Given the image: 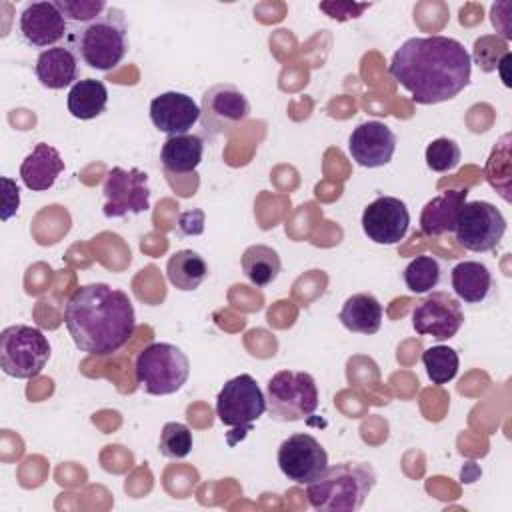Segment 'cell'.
<instances>
[{"label": "cell", "mask_w": 512, "mask_h": 512, "mask_svg": "<svg viewBox=\"0 0 512 512\" xmlns=\"http://www.w3.org/2000/svg\"><path fill=\"white\" fill-rule=\"evenodd\" d=\"M204 158V140L196 134L168 136L160 150V162L164 170L172 174L194 172Z\"/></svg>", "instance_id": "cell-23"}, {"label": "cell", "mask_w": 512, "mask_h": 512, "mask_svg": "<svg viewBox=\"0 0 512 512\" xmlns=\"http://www.w3.org/2000/svg\"><path fill=\"white\" fill-rule=\"evenodd\" d=\"M178 228L182 234L190 236V234H200L204 230V212L194 208L190 212H184L180 214V220H178Z\"/></svg>", "instance_id": "cell-35"}, {"label": "cell", "mask_w": 512, "mask_h": 512, "mask_svg": "<svg viewBox=\"0 0 512 512\" xmlns=\"http://www.w3.org/2000/svg\"><path fill=\"white\" fill-rule=\"evenodd\" d=\"M62 172L64 160L60 152L46 142H38L20 164V178L32 192H44L52 188Z\"/></svg>", "instance_id": "cell-20"}, {"label": "cell", "mask_w": 512, "mask_h": 512, "mask_svg": "<svg viewBox=\"0 0 512 512\" xmlns=\"http://www.w3.org/2000/svg\"><path fill=\"white\" fill-rule=\"evenodd\" d=\"M192 430L182 422H166L160 432L158 452L170 460H182L192 452Z\"/></svg>", "instance_id": "cell-29"}, {"label": "cell", "mask_w": 512, "mask_h": 512, "mask_svg": "<svg viewBox=\"0 0 512 512\" xmlns=\"http://www.w3.org/2000/svg\"><path fill=\"white\" fill-rule=\"evenodd\" d=\"M376 486V472L366 462H340L328 466L306 484V496L318 512H356Z\"/></svg>", "instance_id": "cell-3"}, {"label": "cell", "mask_w": 512, "mask_h": 512, "mask_svg": "<svg viewBox=\"0 0 512 512\" xmlns=\"http://www.w3.org/2000/svg\"><path fill=\"white\" fill-rule=\"evenodd\" d=\"M38 82L48 90H62L78 82V56L70 46H52L42 50L34 64Z\"/></svg>", "instance_id": "cell-18"}, {"label": "cell", "mask_w": 512, "mask_h": 512, "mask_svg": "<svg viewBox=\"0 0 512 512\" xmlns=\"http://www.w3.org/2000/svg\"><path fill=\"white\" fill-rule=\"evenodd\" d=\"M424 160H426V166H428L432 172L444 174V172L454 170V168L460 164L462 152H460V146H458L452 138L440 136V138L432 140V142L426 146Z\"/></svg>", "instance_id": "cell-30"}, {"label": "cell", "mask_w": 512, "mask_h": 512, "mask_svg": "<svg viewBox=\"0 0 512 512\" xmlns=\"http://www.w3.org/2000/svg\"><path fill=\"white\" fill-rule=\"evenodd\" d=\"M410 226L408 206L396 196H378L362 212V230L374 244H398Z\"/></svg>", "instance_id": "cell-14"}, {"label": "cell", "mask_w": 512, "mask_h": 512, "mask_svg": "<svg viewBox=\"0 0 512 512\" xmlns=\"http://www.w3.org/2000/svg\"><path fill=\"white\" fill-rule=\"evenodd\" d=\"M506 40L502 38H496V36H482L474 42V58L478 62V66L484 70V72H492L498 68V64L502 62L504 56H508L510 52L506 54H494V48L502 46Z\"/></svg>", "instance_id": "cell-32"}, {"label": "cell", "mask_w": 512, "mask_h": 512, "mask_svg": "<svg viewBox=\"0 0 512 512\" xmlns=\"http://www.w3.org/2000/svg\"><path fill=\"white\" fill-rule=\"evenodd\" d=\"M134 376L146 394L168 396L186 384L190 376V360L176 344L152 342L138 352Z\"/></svg>", "instance_id": "cell-5"}, {"label": "cell", "mask_w": 512, "mask_h": 512, "mask_svg": "<svg viewBox=\"0 0 512 512\" xmlns=\"http://www.w3.org/2000/svg\"><path fill=\"white\" fill-rule=\"evenodd\" d=\"M338 320L350 332L376 334L382 326V304L370 292L352 294L346 298Z\"/></svg>", "instance_id": "cell-22"}, {"label": "cell", "mask_w": 512, "mask_h": 512, "mask_svg": "<svg viewBox=\"0 0 512 512\" xmlns=\"http://www.w3.org/2000/svg\"><path fill=\"white\" fill-rule=\"evenodd\" d=\"M208 276V264L196 250H178L166 262L168 282L182 292L196 290Z\"/></svg>", "instance_id": "cell-25"}, {"label": "cell", "mask_w": 512, "mask_h": 512, "mask_svg": "<svg viewBox=\"0 0 512 512\" xmlns=\"http://www.w3.org/2000/svg\"><path fill=\"white\" fill-rule=\"evenodd\" d=\"M422 364H424L426 374L432 380V384L442 386L456 378L458 368H460V358L454 348L438 344V346H430L422 352Z\"/></svg>", "instance_id": "cell-28"}, {"label": "cell", "mask_w": 512, "mask_h": 512, "mask_svg": "<svg viewBox=\"0 0 512 512\" xmlns=\"http://www.w3.org/2000/svg\"><path fill=\"white\" fill-rule=\"evenodd\" d=\"M108 104V88L102 80L84 78L78 80L66 98V106L70 116L78 120H92L98 118Z\"/></svg>", "instance_id": "cell-24"}, {"label": "cell", "mask_w": 512, "mask_h": 512, "mask_svg": "<svg viewBox=\"0 0 512 512\" xmlns=\"http://www.w3.org/2000/svg\"><path fill=\"white\" fill-rule=\"evenodd\" d=\"M240 266L244 276L258 288H264L272 284L280 270H282V260L280 254L266 244H252L242 252Z\"/></svg>", "instance_id": "cell-26"}, {"label": "cell", "mask_w": 512, "mask_h": 512, "mask_svg": "<svg viewBox=\"0 0 512 512\" xmlns=\"http://www.w3.org/2000/svg\"><path fill=\"white\" fill-rule=\"evenodd\" d=\"M104 216L124 218L128 214H142L150 208L148 174L140 168L114 166L104 178Z\"/></svg>", "instance_id": "cell-11"}, {"label": "cell", "mask_w": 512, "mask_h": 512, "mask_svg": "<svg viewBox=\"0 0 512 512\" xmlns=\"http://www.w3.org/2000/svg\"><path fill=\"white\" fill-rule=\"evenodd\" d=\"M266 412V394L250 374L230 378L216 396V416L236 436L230 446L242 440L254 422Z\"/></svg>", "instance_id": "cell-8"}, {"label": "cell", "mask_w": 512, "mask_h": 512, "mask_svg": "<svg viewBox=\"0 0 512 512\" xmlns=\"http://www.w3.org/2000/svg\"><path fill=\"white\" fill-rule=\"evenodd\" d=\"M18 32L28 46L46 50L70 34L68 22L54 2L26 4L18 14Z\"/></svg>", "instance_id": "cell-15"}, {"label": "cell", "mask_w": 512, "mask_h": 512, "mask_svg": "<svg viewBox=\"0 0 512 512\" xmlns=\"http://www.w3.org/2000/svg\"><path fill=\"white\" fill-rule=\"evenodd\" d=\"M468 198V188L444 190L426 202L420 214V230L426 236H442L454 232L460 208Z\"/></svg>", "instance_id": "cell-21"}, {"label": "cell", "mask_w": 512, "mask_h": 512, "mask_svg": "<svg viewBox=\"0 0 512 512\" xmlns=\"http://www.w3.org/2000/svg\"><path fill=\"white\" fill-rule=\"evenodd\" d=\"M450 282L456 298L472 306L488 302L496 288L490 268L476 260L458 262L450 272Z\"/></svg>", "instance_id": "cell-19"}, {"label": "cell", "mask_w": 512, "mask_h": 512, "mask_svg": "<svg viewBox=\"0 0 512 512\" xmlns=\"http://www.w3.org/2000/svg\"><path fill=\"white\" fill-rule=\"evenodd\" d=\"M70 48L88 68L108 72L116 68L128 52V22L120 8L108 6L96 20L70 30Z\"/></svg>", "instance_id": "cell-4"}, {"label": "cell", "mask_w": 512, "mask_h": 512, "mask_svg": "<svg viewBox=\"0 0 512 512\" xmlns=\"http://www.w3.org/2000/svg\"><path fill=\"white\" fill-rule=\"evenodd\" d=\"M0 182H2V210H0V216H2V220H8L20 208V190H18L16 182L8 176H2Z\"/></svg>", "instance_id": "cell-34"}, {"label": "cell", "mask_w": 512, "mask_h": 512, "mask_svg": "<svg viewBox=\"0 0 512 512\" xmlns=\"http://www.w3.org/2000/svg\"><path fill=\"white\" fill-rule=\"evenodd\" d=\"M250 116V102L246 94L230 84H214L202 94L200 102V124L204 136H220L244 124Z\"/></svg>", "instance_id": "cell-10"}, {"label": "cell", "mask_w": 512, "mask_h": 512, "mask_svg": "<svg viewBox=\"0 0 512 512\" xmlns=\"http://www.w3.org/2000/svg\"><path fill=\"white\" fill-rule=\"evenodd\" d=\"M372 4H356V2H320V10L326 12L330 18L334 20H350V18H358L364 10H368Z\"/></svg>", "instance_id": "cell-33"}, {"label": "cell", "mask_w": 512, "mask_h": 512, "mask_svg": "<svg viewBox=\"0 0 512 512\" xmlns=\"http://www.w3.org/2000/svg\"><path fill=\"white\" fill-rule=\"evenodd\" d=\"M50 354V342L36 326L12 324L0 332V368L6 376L18 380L38 376Z\"/></svg>", "instance_id": "cell-6"}, {"label": "cell", "mask_w": 512, "mask_h": 512, "mask_svg": "<svg viewBox=\"0 0 512 512\" xmlns=\"http://www.w3.org/2000/svg\"><path fill=\"white\" fill-rule=\"evenodd\" d=\"M150 120L166 136L190 134L200 120V106L184 92H162L150 100Z\"/></svg>", "instance_id": "cell-17"}, {"label": "cell", "mask_w": 512, "mask_h": 512, "mask_svg": "<svg viewBox=\"0 0 512 512\" xmlns=\"http://www.w3.org/2000/svg\"><path fill=\"white\" fill-rule=\"evenodd\" d=\"M396 152V134L380 120H366L358 124L348 138V154L358 166L380 168L386 166Z\"/></svg>", "instance_id": "cell-16"}, {"label": "cell", "mask_w": 512, "mask_h": 512, "mask_svg": "<svg viewBox=\"0 0 512 512\" xmlns=\"http://www.w3.org/2000/svg\"><path fill=\"white\" fill-rule=\"evenodd\" d=\"M64 324L80 352L108 356L134 336L136 312L124 290L94 282L76 288L68 296Z\"/></svg>", "instance_id": "cell-2"}, {"label": "cell", "mask_w": 512, "mask_h": 512, "mask_svg": "<svg viewBox=\"0 0 512 512\" xmlns=\"http://www.w3.org/2000/svg\"><path fill=\"white\" fill-rule=\"evenodd\" d=\"M464 324V312L458 302L448 292L432 290L412 310V328L422 336H432L434 340H448Z\"/></svg>", "instance_id": "cell-13"}, {"label": "cell", "mask_w": 512, "mask_h": 512, "mask_svg": "<svg viewBox=\"0 0 512 512\" xmlns=\"http://www.w3.org/2000/svg\"><path fill=\"white\" fill-rule=\"evenodd\" d=\"M402 278L406 288L414 294L432 292L442 282V264L434 256L420 254L406 264Z\"/></svg>", "instance_id": "cell-27"}, {"label": "cell", "mask_w": 512, "mask_h": 512, "mask_svg": "<svg viewBox=\"0 0 512 512\" xmlns=\"http://www.w3.org/2000/svg\"><path fill=\"white\" fill-rule=\"evenodd\" d=\"M278 468L294 484H310L328 468L324 446L310 434L298 432L278 446Z\"/></svg>", "instance_id": "cell-12"}, {"label": "cell", "mask_w": 512, "mask_h": 512, "mask_svg": "<svg viewBox=\"0 0 512 512\" xmlns=\"http://www.w3.org/2000/svg\"><path fill=\"white\" fill-rule=\"evenodd\" d=\"M318 408V386L312 374L280 370L266 386V410L272 420L296 422L312 416Z\"/></svg>", "instance_id": "cell-7"}, {"label": "cell", "mask_w": 512, "mask_h": 512, "mask_svg": "<svg viewBox=\"0 0 512 512\" xmlns=\"http://www.w3.org/2000/svg\"><path fill=\"white\" fill-rule=\"evenodd\" d=\"M390 76L416 104H440L456 98L472 76V56L450 36L408 38L392 56Z\"/></svg>", "instance_id": "cell-1"}, {"label": "cell", "mask_w": 512, "mask_h": 512, "mask_svg": "<svg viewBox=\"0 0 512 512\" xmlns=\"http://www.w3.org/2000/svg\"><path fill=\"white\" fill-rule=\"evenodd\" d=\"M506 234L504 214L486 200L464 202L458 212L454 236L460 246L470 252H490L494 250Z\"/></svg>", "instance_id": "cell-9"}, {"label": "cell", "mask_w": 512, "mask_h": 512, "mask_svg": "<svg viewBox=\"0 0 512 512\" xmlns=\"http://www.w3.org/2000/svg\"><path fill=\"white\" fill-rule=\"evenodd\" d=\"M54 4L66 18V22L80 26L96 20L108 8L104 0H56Z\"/></svg>", "instance_id": "cell-31"}]
</instances>
